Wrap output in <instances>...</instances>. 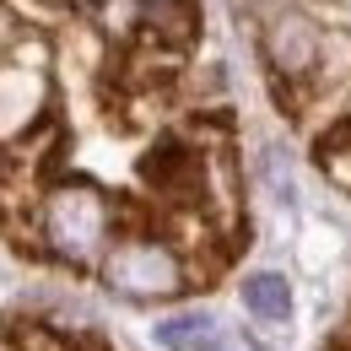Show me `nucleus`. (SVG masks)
<instances>
[{"label":"nucleus","mask_w":351,"mask_h":351,"mask_svg":"<svg viewBox=\"0 0 351 351\" xmlns=\"http://www.w3.org/2000/svg\"><path fill=\"white\" fill-rule=\"evenodd\" d=\"M243 303L254 308L260 319H287L292 292H287V281H281L276 270H260V276H249V281H243Z\"/></svg>","instance_id":"nucleus-2"},{"label":"nucleus","mask_w":351,"mask_h":351,"mask_svg":"<svg viewBox=\"0 0 351 351\" xmlns=\"http://www.w3.org/2000/svg\"><path fill=\"white\" fill-rule=\"evenodd\" d=\"M319 162H324V173L335 178V184L351 189V125H341V130H330L319 141Z\"/></svg>","instance_id":"nucleus-3"},{"label":"nucleus","mask_w":351,"mask_h":351,"mask_svg":"<svg viewBox=\"0 0 351 351\" xmlns=\"http://www.w3.org/2000/svg\"><path fill=\"white\" fill-rule=\"evenodd\" d=\"M16 341H22V351H76L65 335H54V330H44V324H22Z\"/></svg>","instance_id":"nucleus-4"},{"label":"nucleus","mask_w":351,"mask_h":351,"mask_svg":"<svg viewBox=\"0 0 351 351\" xmlns=\"http://www.w3.org/2000/svg\"><path fill=\"white\" fill-rule=\"evenodd\" d=\"M49 238L60 243V254L87 260L92 243L108 238V206H103L97 195H87V189L54 195V206H49Z\"/></svg>","instance_id":"nucleus-1"}]
</instances>
